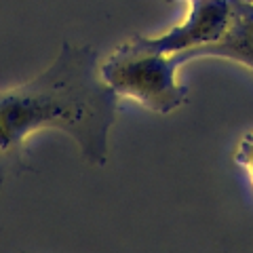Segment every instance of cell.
<instances>
[{
  "label": "cell",
  "instance_id": "cell-5",
  "mask_svg": "<svg viewBox=\"0 0 253 253\" xmlns=\"http://www.w3.org/2000/svg\"><path fill=\"white\" fill-rule=\"evenodd\" d=\"M234 161L239 163L245 171H247L249 181H251V186H253V131L245 133V135L241 137L239 148H236Z\"/></svg>",
  "mask_w": 253,
  "mask_h": 253
},
{
  "label": "cell",
  "instance_id": "cell-2",
  "mask_svg": "<svg viewBox=\"0 0 253 253\" xmlns=\"http://www.w3.org/2000/svg\"><path fill=\"white\" fill-rule=\"evenodd\" d=\"M177 68L173 55L150 49L133 36L99 63V74L118 97L133 99L150 112L169 114L188 99V89L177 81Z\"/></svg>",
  "mask_w": 253,
  "mask_h": 253
},
{
  "label": "cell",
  "instance_id": "cell-1",
  "mask_svg": "<svg viewBox=\"0 0 253 253\" xmlns=\"http://www.w3.org/2000/svg\"><path fill=\"white\" fill-rule=\"evenodd\" d=\"M116 116L118 95L99 74L97 51L63 42L38 76L0 89V188L30 169L26 141L44 129L70 135L86 163L104 167Z\"/></svg>",
  "mask_w": 253,
  "mask_h": 253
},
{
  "label": "cell",
  "instance_id": "cell-3",
  "mask_svg": "<svg viewBox=\"0 0 253 253\" xmlns=\"http://www.w3.org/2000/svg\"><path fill=\"white\" fill-rule=\"evenodd\" d=\"M188 17L161 36H139L146 46L167 55L192 51L219 41L228 30L232 0H188Z\"/></svg>",
  "mask_w": 253,
  "mask_h": 253
},
{
  "label": "cell",
  "instance_id": "cell-4",
  "mask_svg": "<svg viewBox=\"0 0 253 253\" xmlns=\"http://www.w3.org/2000/svg\"><path fill=\"white\" fill-rule=\"evenodd\" d=\"M173 57L179 66L201 57L230 59L253 72V0H232L230 23L219 41L196 46L192 51L177 53Z\"/></svg>",
  "mask_w": 253,
  "mask_h": 253
}]
</instances>
